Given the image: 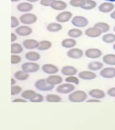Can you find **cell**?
<instances>
[{"label":"cell","instance_id":"6da1fadb","mask_svg":"<svg viewBox=\"0 0 115 130\" xmlns=\"http://www.w3.org/2000/svg\"><path fill=\"white\" fill-rule=\"evenodd\" d=\"M88 93L83 90L78 89L74 90L73 92L69 93L68 99L73 103H82L87 101L88 99Z\"/></svg>","mask_w":115,"mask_h":130},{"label":"cell","instance_id":"7a4b0ae2","mask_svg":"<svg viewBox=\"0 0 115 130\" xmlns=\"http://www.w3.org/2000/svg\"><path fill=\"white\" fill-rule=\"evenodd\" d=\"M35 87L39 91H50L54 89L55 86L50 85L47 83L46 79H40L35 81L34 84Z\"/></svg>","mask_w":115,"mask_h":130},{"label":"cell","instance_id":"3957f363","mask_svg":"<svg viewBox=\"0 0 115 130\" xmlns=\"http://www.w3.org/2000/svg\"><path fill=\"white\" fill-rule=\"evenodd\" d=\"M71 24L77 28H84L89 24V20L83 16H73L71 20Z\"/></svg>","mask_w":115,"mask_h":130},{"label":"cell","instance_id":"277c9868","mask_svg":"<svg viewBox=\"0 0 115 130\" xmlns=\"http://www.w3.org/2000/svg\"><path fill=\"white\" fill-rule=\"evenodd\" d=\"M20 22L25 25H30L37 21V16L32 13L26 12L20 16Z\"/></svg>","mask_w":115,"mask_h":130},{"label":"cell","instance_id":"5b68a950","mask_svg":"<svg viewBox=\"0 0 115 130\" xmlns=\"http://www.w3.org/2000/svg\"><path fill=\"white\" fill-rule=\"evenodd\" d=\"M75 89V85L69 83H62L58 85L56 88V90L60 94H69Z\"/></svg>","mask_w":115,"mask_h":130},{"label":"cell","instance_id":"8992f818","mask_svg":"<svg viewBox=\"0 0 115 130\" xmlns=\"http://www.w3.org/2000/svg\"><path fill=\"white\" fill-rule=\"evenodd\" d=\"M21 69L24 71L28 73H37L39 71L40 66L35 62H26L23 63L21 66Z\"/></svg>","mask_w":115,"mask_h":130},{"label":"cell","instance_id":"52a82bcc","mask_svg":"<svg viewBox=\"0 0 115 130\" xmlns=\"http://www.w3.org/2000/svg\"><path fill=\"white\" fill-rule=\"evenodd\" d=\"M85 56L89 59H98L103 55L102 51L99 48H89L84 52Z\"/></svg>","mask_w":115,"mask_h":130},{"label":"cell","instance_id":"ba28073f","mask_svg":"<svg viewBox=\"0 0 115 130\" xmlns=\"http://www.w3.org/2000/svg\"><path fill=\"white\" fill-rule=\"evenodd\" d=\"M67 56L69 58L78 60L83 58L85 56V53L81 49L78 47H73V48L69 49V50L67 52Z\"/></svg>","mask_w":115,"mask_h":130},{"label":"cell","instance_id":"9c48e42d","mask_svg":"<svg viewBox=\"0 0 115 130\" xmlns=\"http://www.w3.org/2000/svg\"><path fill=\"white\" fill-rule=\"evenodd\" d=\"M73 17V14L71 12L69 11H62L56 16V20L57 22L60 23H66L72 20Z\"/></svg>","mask_w":115,"mask_h":130},{"label":"cell","instance_id":"30bf717a","mask_svg":"<svg viewBox=\"0 0 115 130\" xmlns=\"http://www.w3.org/2000/svg\"><path fill=\"white\" fill-rule=\"evenodd\" d=\"M100 75L104 79H114L115 78V68L111 66L104 67L100 71Z\"/></svg>","mask_w":115,"mask_h":130},{"label":"cell","instance_id":"8fae6325","mask_svg":"<svg viewBox=\"0 0 115 130\" xmlns=\"http://www.w3.org/2000/svg\"><path fill=\"white\" fill-rule=\"evenodd\" d=\"M78 77L79 79L85 81H91L96 79L97 74L94 71H90L88 69V71H81L78 73Z\"/></svg>","mask_w":115,"mask_h":130},{"label":"cell","instance_id":"7c38bea8","mask_svg":"<svg viewBox=\"0 0 115 130\" xmlns=\"http://www.w3.org/2000/svg\"><path fill=\"white\" fill-rule=\"evenodd\" d=\"M84 34L90 38H97L102 35V32L96 26H93L85 29Z\"/></svg>","mask_w":115,"mask_h":130},{"label":"cell","instance_id":"4fadbf2b","mask_svg":"<svg viewBox=\"0 0 115 130\" xmlns=\"http://www.w3.org/2000/svg\"><path fill=\"white\" fill-rule=\"evenodd\" d=\"M41 70L43 73L49 75L57 74L60 71L59 68L56 65L54 64H50V63L43 65L41 67Z\"/></svg>","mask_w":115,"mask_h":130},{"label":"cell","instance_id":"5bb4252c","mask_svg":"<svg viewBox=\"0 0 115 130\" xmlns=\"http://www.w3.org/2000/svg\"><path fill=\"white\" fill-rule=\"evenodd\" d=\"M15 32L16 34L21 37H26L30 35L32 33V28L28 25H22L18 26L15 30Z\"/></svg>","mask_w":115,"mask_h":130},{"label":"cell","instance_id":"9a60e30c","mask_svg":"<svg viewBox=\"0 0 115 130\" xmlns=\"http://www.w3.org/2000/svg\"><path fill=\"white\" fill-rule=\"evenodd\" d=\"M60 72L62 75L68 77V76H72V75H77L79 73V70L74 66L66 65L62 67Z\"/></svg>","mask_w":115,"mask_h":130},{"label":"cell","instance_id":"2e32d148","mask_svg":"<svg viewBox=\"0 0 115 130\" xmlns=\"http://www.w3.org/2000/svg\"><path fill=\"white\" fill-rule=\"evenodd\" d=\"M114 4L112 2H105L101 4L98 7V10L102 13L104 14H108L111 13L114 10Z\"/></svg>","mask_w":115,"mask_h":130},{"label":"cell","instance_id":"e0dca14e","mask_svg":"<svg viewBox=\"0 0 115 130\" xmlns=\"http://www.w3.org/2000/svg\"><path fill=\"white\" fill-rule=\"evenodd\" d=\"M88 95L91 98H94L98 100H102L106 97V93L104 90L98 88H94V89H90L88 91Z\"/></svg>","mask_w":115,"mask_h":130},{"label":"cell","instance_id":"ac0fdd59","mask_svg":"<svg viewBox=\"0 0 115 130\" xmlns=\"http://www.w3.org/2000/svg\"><path fill=\"white\" fill-rule=\"evenodd\" d=\"M46 80L49 84H50L53 86H56V85L58 86L61 83H62L63 81H64L62 77L60 76V75H57V74L50 75L47 77Z\"/></svg>","mask_w":115,"mask_h":130},{"label":"cell","instance_id":"d6986e66","mask_svg":"<svg viewBox=\"0 0 115 130\" xmlns=\"http://www.w3.org/2000/svg\"><path fill=\"white\" fill-rule=\"evenodd\" d=\"M39 41L36 39H27L23 41L22 42V45L24 47V48L26 50H34V49H37L39 46Z\"/></svg>","mask_w":115,"mask_h":130},{"label":"cell","instance_id":"ffe728a7","mask_svg":"<svg viewBox=\"0 0 115 130\" xmlns=\"http://www.w3.org/2000/svg\"><path fill=\"white\" fill-rule=\"evenodd\" d=\"M50 7L53 10H56V11H64L67 8L68 5L64 1L61 0H54L51 4Z\"/></svg>","mask_w":115,"mask_h":130},{"label":"cell","instance_id":"44dd1931","mask_svg":"<svg viewBox=\"0 0 115 130\" xmlns=\"http://www.w3.org/2000/svg\"><path fill=\"white\" fill-rule=\"evenodd\" d=\"M77 44V42L76 39L74 38H69L64 39L62 42H61V45L62 47L66 49H71L73 47H75Z\"/></svg>","mask_w":115,"mask_h":130},{"label":"cell","instance_id":"7402d4cb","mask_svg":"<svg viewBox=\"0 0 115 130\" xmlns=\"http://www.w3.org/2000/svg\"><path fill=\"white\" fill-rule=\"evenodd\" d=\"M104 68V62L100 61H91L87 64V69L92 71H101Z\"/></svg>","mask_w":115,"mask_h":130},{"label":"cell","instance_id":"603a6c76","mask_svg":"<svg viewBox=\"0 0 115 130\" xmlns=\"http://www.w3.org/2000/svg\"><path fill=\"white\" fill-rule=\"evenodd\" d=\"M62 25L58 22H53L49 23L46 26V29L50 32H58L62 29Z\"/></svg>","mask_w":115,"mask_h":130},{"label":"cell","instance_id":"cb8c5ba5","mask_svg":"<svg viewBox=\"0 0 115 130\" xmlns=\"http://www.w3.org/2000/svg\"><path fill=\"white\" fill-rule=\"evenodd\" d=\"M33 9V6L30 2H22L17 6V10L20 12L26 13L31 11Z\"/></svg>","mask_w":115,"mask_h":130},{"label":"cell","instance_id":"d4e9b609","mask_svg":"<svg viewBox=\"0 0 115 130\" xmlns=\"http://www.w3.org/2000/svg\"><path fill=\"white\" fill-rule=\"evenodd\" d=\"M84 32H83V30H81L80 28H73L69 29L67 32V35L69 37H71V38L77 39L81 37L82 35H83Z\"/></svg>","mask_w":115,"mask_h":130},{"label":"cell","instance_id":"484cf974","mask_svg":"<svg viewBox=\"0 0 115 130\" xmlns=\"http://www.w3.org/2000/svg\"><path fill=\"white\" fill-rule=\"evenodd\" d=\"M102 62L108 66L114 67L115 66V54H107L102 57Z\"/></svg>","mask_w":115,"mask_h":130},{"label":"cell","instance_id":"4316f807","mask_svg":"<svg viewBox=\"0 0 115 130\" xmlns=\"http://www.w3.org/2000/svg\"><path fill=\"white\" fill-rule=\"evenodd\" d=\"M25 58L30 62H37L40 60L41 55L39 53L37 52L30 51L25 54Z\"/></svg>","mask_w":115,"mask_h":130},{"label":"cell","instance_id":"83f0119b","mask_svg":"<svg viewBox=\"0 0 115 130\" xmlns=\"http://www.w3.org/2000/svg\"><path fill=\"white\" fill-rule=\"evenodd\" d=\"M45 100L50 103H58L62 100L60 95L56 93H48L45 96Z\"/></svg>","mask_w":115,"mask_h":130},{"label":"cell","instance_id":"f1b7e54d","mask_svg":"<svg viewBox=\"0 0 115 130\" xmlns=\"http://www.w3.org/2000/svg\"><path fill=\"white\" fill-rule=\"evenodd\" d=\"M52 47V42L49 40H42L39 43L37 50L40 51H47Z\"/></svg>","mask_w":115,"mask_h":130},{"label":"cell","instance_id":"f546056e","mask_svg":"<svg viewBox=\"0 0 115 130\" xmlns=\"http://www.w3.org/2000/svg\"><path fill=\"white\" fill-rule=\"evenodd\" d=\"M102 40L103 42L107 44L114 43H115V33L111 32H106L103 35L102 37Z\"/></svg>","mask_w":115,"mask_h":130},{"label":"cell","instance_id":"4dcf8cb0","mask_svg":"<svg viewBox=\"0 0 115 130\" xmlns=\"http://www.w3.org/2000/svg\"><path fill=\"white\" fill-rule=\"evenodd\" d=\"M14 78L18 81H26L29 78V73H26L23 70L16 71L14 73Z\"/></svg>","mask_w":115,"mask_h":130},{"label":"cell","instance_id":"1f68e13d","mask_svg":"<svg viewBox=\"0 0 115 130\" xmlns=\"http://www.w3.org/2000/svg\"><path fill=\"white\" fill-rule=\"evenodd\" d=\"M94 26L99 28L100 30L102 32V33L108 32L109 30H110V26L109 24H108L107 22H97L94 24Z\"/></svg>","mask_w":115,"mask_h":130},{"label":"cell","instance_id":"d6a6232c","mask_svg":"<svg viewBox=\"0 0 115 130\" xmlns=\"http://www.w3.org/2000/svg\"><path fill=\"white\" fill-rule=\"evenodd\" d=\"M37 94V92L32 90V89H26L24 90L21 93V96L22 98L26 100H30L35 95Z\"/></svg>","mask_w":115,"mask_h":130},{"label":"cell","instance_id":"836d02e7","mask_svg":"<svg viewBox=\"0 0 115 130\" xmlns=\"http://www.w3.org/2000/svg\"><path fill=\"white\" fill-rule=\"evenodd\" d=\"M23 45L18 43H14L11 45V53L12 54H18L23 52Z\"/></svg>","mask_w":115,"mask_h":130},{"label":"cell","instance_id":"e575fe53","mask_svg":"<svg viewBox=\"0 0 115 130\" xmlns=\"http://www.w3.org/2000/svg\"><path fill=\"white\" fill-rule=\"evenodd\" d=\"M97 6V3L94 0H85V4L81 8L85 10H93Z\"/></svg>","mask_w":115,"mask_h":130},{"label":"cell","instance_id":"d590c367","mask_svg":"<svg viewBox=\"0 0 115 130\" xmlns=\"http://www.w3.org/2000/svg\"><path fill=\"white\" fill-rule=\"evenodd\" d=\"M64 81L67 83H71L73 85H79L80 83V79L79 77H77L75 75H72V76H68L65 78Z\"/></svg>","mask_w":115,"mask_h":130},{"label":"cell","instance_id":"8d00e7d4","mask_svg":"<svg viewBox=\"0 0 115 130\" xmlns=\"http://www.w3.org/2000/svg\"><path fill=\"white\" fill-rule=\"evenodd\" d=\"M85 0H70L69 4L74 8H81L85 4Z\"/></svg>","mask_w":115,"mask_h":130},{"label":"cell","instance_id":"74e56055","mask_svg":"<svg viewBox=\"0 0 115 130\" xmlns=\"http://www.w3.org/2000/svg\"><path fill=\"white\" fill-rule=\"evenodd\" d=\"M43 100H44V96L41 93H37L36 95H35L30 101L34 103H39V102H42Z\"/></svg>","mask_w":115,"mask_h":130},{"label":"cell","instance_id":"f35d334b","mask_svg":"<svg viewBox=\"0 0 115 130\" xmlns=\"http://www.w3.org/2000/svg\"><path fill=\"white\" fill-rule=\"evenodd\" d=\"M22 87L18 86V85H12L11 87V95H18L20 92H22Z\"/></svg>","mask_w":115,"mask_h":130},{"label":"cell","instance_id":"ab89813d","mask_svg":"<svg viewBox=\"0 0 115 130\" xmlns=\"http://www.w3.org/2000/svg\"><path fill=\"white\" fill-rule=\"evenodd\" d=\"M22 61V58L16 54H12L11 56V63L12 64H17Z\"/></svg>","mask_w":115,"mask_h":130},{"label":"cell","instance_id":"60d3db41","mask_svg":"<svg viewBox=\"0 0 115 130\" xmlns=\"http://www.w3.org/2000/svg\"><path fill=\"white\" fill-rule=\"evenodd\" d=\"M20 20L15 16H11V27L12 28H15L19 26L20 24Z\"/></svg>","mask_w":115,"mask_h":130},{"label":"cell","instance_id":"b9f144b4","mask_svg":"<svg viewBox=\"0 0 115 130\" xmlns=\"http://www.w3.org/2000/svg\"><path fill=\"white\" fill-rule=\"evenodd\" d=\"M54 1V0H40V4L45 7H48L51 6Z\"/></svg>","mask_w":115,"mask_h":130},{"label":"cell","instance_id":"7bdbcfd3","mask_svg":"<svg viewBox=\"0 0 115 130\" xmlns=\"http://www.w3.org/2000/svg\"><path fill=\"white\" fill-rule=\"evenodd\" d=\"M106 93L108 95H109L110 97L112 98H115V87H110L107 90Z\"/></svg>","mask_w":115,"mask_h":130},{"label":"cell","instance_id":"ee69618b","mask_svg":"<svg viewBox=\"0 0 115 130\" xmlns=\"http://www.w3.org/2000/svg\"><path fill=\"white\" fill-rule=\"evenodd\" d=\"M87 102H89V103H97V102H100L101 100H100L96 99L94 98H90L89 99L87 100Z\"/></svg>","mask_w":115,"mask_h":130},{"label":"cell","instance_id":"f6af8a7d","mask_svg":"<svg viewBox=\"0 0 115 130\" xmlns=\"http://www.w3.org/2000/svg\"><path fill=\"white\" fill-rule=\"evenodd\" d=\"M12 102H26L27 100L22 98H16V99H14Z\"/></svg>","mask_w":115,"mask_h":130},{"label":"cell","instance_id":"bcb514c9","mask_svg":"<svg viewBox=\"0 0 115 130\" xmlns=\"http://www.w3.org/2000/svg\"><path fill=\"white\" fill-rule=\"evenodd\" d=\"M17 39H18L17 35L15 33H14V32H12L11 33V41L12 42H14L15 41L17 40Z\"/></svg>","mask_w":115,"mask_h":130},{"label":"cell","instance_id":"7dc6e473","mask_svg":"<svg viewBox=\"0 0 115 130\" xmlns=\"http://www.w3.org/2000/svg\"><path fill=\"white\" fill-rule=\"evenodd\" d=\"M110 18H112V19H113V20H115V10H114L112 12L110 13Z\"/></svg>","mask_w":115,"mask_h":130},{"label":"cell","instance_id":"c3c4849f","mask_svg":"<svg viewBox=\"0 0 115 130\" xmlns=\"http://www.w3.org/2000/svg\"><path fill=\"white\" fill-rule=\"evenodd\" d=\"M11 81H12V82H11V85H14L16 82V80H15L14 78H12V79H11Z\"/></svg>","mask_w":115,"mask_h":130},{"label":"cell","instance_id":"681fc988","mask_svg":"<svg viewBox=\"0 0 115 130\" xmlns=\"http://www.w3.org/2000/svg\"><path fill=\"white\" fill-rule=\"evenodd\" d=\"M28 2H30V3H35V2H39V0H26Z\"/></svg>","mask_w":115,"mask_h":130},{"label":"cell","instance_id":"f907efd6","mask_svg":"<svg viewBox=\"0 0 115 130\" xmlns=\"http://www.w3.org/2000/svg\"><path fill=\"white\" fill-rule=\"evenodd\" d=\"M106 2H112V3H114L115 2V0H105Z\"/></svg>","mask_w":115,"mask_h":130},{"label":"cell","instance_id":"816d5d0a","mask_svg":"<svg viewBox=\"0 0 115 130\" xmlns=\"http://www.w3.org/2000/svg\"><path fill=\"white\" fill-rule=\"evenodd\" d=\"M112 48H113L114 50L115 51V43H113V45H112Z\"/></svg>","mask_w":115,"mask_h":130},{"label":"cell","instance_id":"f5cc1de1","mask_svg":"<svg viewBox=\"0 0 115 130\" xmlns=\"http://www.w3.org/2000/svg\"><path fill=\"white\" fill-rule=\"evenodd\" d=\"M12 2H19L20 0H11Z\"/></svg>","mask_w":115,"mask_h":130},{"label":"cell","instance_id":"db71d44e","mask_svg":"<svg viewBox=\"0 0 115 130\" xmlns=\"http://www.w3.org/2000/svg\"><path fill=\"white\" fill-rule=\"evenodd\" d=\"M113 30H114V32H115V26H114V28H113Z\"/></svg>","mask_w":115,"mask_h":130}]
</instances>
